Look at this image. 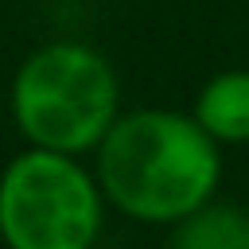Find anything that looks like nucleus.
Wrapping results in <instances>:
<instances>
[{
    "mask_svg": "<svg viewBox=\"0 0 249 249\" xmlns=\"http://www.w3.org/2000/svg\"><path fill=\"white\" fill-rule=\"evenodd\" d=\"M179 249H249V210L237 202L206 198L198 210L171 226Z\"/></svg>",
    "mask_w": 249,
    "mask_h": 249,
    "instance_id": "obj_5",
    "label": "nucleus"
},
{
    "mask_svg": "<svg viewBox=\"0 0 249 249\" xmlns=\"http://www.w3.org/2000/svg\"><path fill=\"white\" fill-rule=\"evenodd\" d=\"M109 206L140 226H175L222 183V144L179 109L121 113L93 148Z\"/></svg>",
    "mask_w": 249,
    "mask_h": 249,
    "instance_id": "obj_1",
    "label": "nucleus"
},
{
    "mask_svg": "<svg viewBox=\"0 0 249 249\" xmlns=\"http://www.w3.org/2000/svg\"><path fill=\"white\" fill-rule=\"evenodd\" d=\"M8 105L27 144L86 156L121 117V78L89 43L58 39L19 62Z\"/></svg>",
    "mask_w": 249,
    "mask_h": 249,
    "instance_id": "obj_2",
    "label": "nucleus"
},
{
    "mask_svg": "<svg viewBox=\"0 0 249 249\" xmlns=\"http://www.w3.org/2000/svg\"><path fill=\"white\" fill-rule=\"evenodd\" d=\"M105 195L82 156L27 144L0 171V237L12 249H89Z\"/></svg>",
    "mask_w": 249,
    "mask_h": 249,
    "instance_id": "obj_3",
    "label": "nucleus"
},
{
    "mask_svg": "<svg viewBox=\"0 0 249 249\" xmlns=\"http://www.w3.org/2000/svg\"><path fill=\"white\" fill-rule=\"evenodd\" d=\"M191 113L218 144H249V66H230L206 78Z\"/></svg>",
    "mask_w": 249,
    "mask_h": 249,
    "instance_id": "obj_4",
    "label": "nucleus"
}]
</instances>
